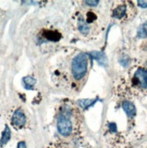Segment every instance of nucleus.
Segmentation results:
<instances>
[{
  "label": "nucleus",
  "instance_id": "f257e3e1",
  "mask_svg": "<svg viewBox=\"0 0 147 148\" xmlns=\"http://www.w3.org/2000/svg\"><path fill=\"white\" fill-rule=\"evenodd\" d=\"M117 92L123 96H143L147 94V67L135 66L117 85Z\"/></svg>",
  "mask_w": 147,
  "mask_h": 148
},
{
  "label": "nucleus",
  "instance_id": "f03ea898",
  "mask_svg": "<svg viewBox=\"0 0 147 148\" xmlns=\"http://www.w3.org/2000/svg\"><path fill=\"white\" fill-rule=\"evenodd\" d=\"M72 23L76 32L84 38H94L101 32V22L98 13L94 7L80 9L75 12Z\"/></svg>",
  "mask_w": 147,
  "mask_h": 148
},
{
  "label": "nucleus",
  "instance_id": "7ed1b4c3",
  "mask_svg": "<svg viewBox=\"0 0 147 148\" xmlns=\"http://www.w3.org/2000/svg\"><path fill=\"white\" fill-rule=\"evenodd\" d=\"M80 112L71 101H66L60 107L57 115V129L63 136L77 134L80 129Z\"/></svg>",
  "mask_w": 147,
  "mask_h": 148
},
{
  "label": "nucleus",
  "instance_id": "20e7f679",
  "mask_svg": "<svg viewBox=\"0 0 147 148\" xmlns=\"http://www.w3.org/2000/svg\"><path fill=\"white\" fill-rule=\"evenodd\" d=\"M135 8L131 2L120 1L114 3L111 9L112 18L118 22H126L135 15Z\"/></svg>",
  "mask_w": 147,
  "mask_h": 148
},
{
  "label": "nucleus",
  "instance_id": "39448f33",
  "mask_svg": "<svg viewBox=\"0 0 147 148\" xmlns=\"http://www.w3.org/2000/svg\"><path fill=\"white\" fill-rule=\"evenodd\" d=\"M89 66V56L86 53H79L72 59L71 75L77 82L82 81L87 75Z\"/></svg>",
  "mask_w": 147,
  "mask_h": 148
},
{
  "label": "nucleus",
  "instance_id": "423d86ee",
  "mask_svg": "<svg viewBox=\"0 0 147 148\" xmlns=\"http://www.w3.org/2000/svg\"><path fill=\"white\" fill-rule=\"evenodd\" d=\"M26 123V117L21 109H17L13 113L11 118V124L16 129H21Z\"/></svg>",
  "mask_w": 147,
  "mask_h": 148
},
{
  "label": "nucleus",
  "instance_id": "0eeeda50",
  "mask_svg": "<svg viewBox=\"0 0 147 148\" xmlns=\"http://www.w3.org/2000/svg\"><path fill=\"white\" fill-rule=\"evenodd\" d=\"M122 108L128 118H135L136 115V109L135 104L130 101H124L122 103Z\"/></svg>",
  "mask_w": 147,
  "mask_h": 148
},
{
  "label": "nucleus",
  "instance_id": "6e6552de",
  "mask_svg": "<svg viewBox=\"0 0 147 148\" xmlns=\"http://www.w3.org/2000/svg\"><path fill=\"white\" fill-rule=\"evenodd\" d=\"M44 37L49 40H53V41H58L62 38V34L57 31H44Z\"/></svg>",
  "mask_w": 147,
  "mask_h": 148
},
{
  "label": "nucleus",
  "instance_id": "1a4fd4ad",
  "mask_svg": "<svg viewBox=\"0 0 147 148\" xmlns=\"http://www.w3.org/2000/svg\"><path fill=\"white\" fill-rule=\"evenodd\" d=\"M10 137H11L10 128L8 126H6L4 131L2 133V136H1V138H0V145H5L8 141L10 140Z\"/></svg>",
  "mask_w": 147,
  "mask_h": 148
},
{
  "label": "nucleus",
  "instance_id": "9d476101",
  "mask_svg": "<svg viewBox=\"0 0 147 148\" xmlns=\"http://www.w3.org/2000/svg\"><path fill=\"white\" fill-rule=\"evenodd\" d=\"M90 56L95 58L97 60V61L101 64V65H104V63H105L106 61V57L105 55H104L103 53H101V52H98V51H93L90 53Z\"/></svg>",
  "mask_w": 147,
  "mask_h": 148
},
{
  "label": "nucleus",
  "instance_id": "9b49d317",
  "mask_svg": "<svg viewBox=\"0 0 147 148\" xmlns=\"http://www.w3.org/2000/svg\"><path fill=\"white\" fill-rule=\"evenodd\" d=\"M23 81H24V84L25 85V88H27V89H32L33 86L36 83V80L34 79L33 76H30V75L25 76L23 79Z\"/></svg>",
  "mask_w": 147,
  "mask_h": 148
},
{
  "label": "nucleus",
  "instance_id": "f8f14e48",
  "mask_svg": "<svg viewBox=\"0 0 147 148\" xmlns=\"http://www.w3.org/2000/svg\"><path fill=\"white\" fill-rule=\"evenodd\" d=\"M137 36L139 38L147 37V22L144 23L137 30Z\"/></svg>",
  "mask_w": 147,
  "mask_h": 148
},
{
  "label": "nucleus",
  "instance_id": "ddd939ff",
  "mask_svg": "<svg viewBox=\"0 0 147 148\" xmlns=\"http://www.w3.org/2000/svg\"><path fill=\"white\" fill-rule=\"evenodd\" d=\"M94 100H80L79 101V105L80 108H83V109H87L89 107H90L91 105H93V104L95 103Z\"/></svg>",
  "mask_w": 147,
  "mask_h": 148
},
{
  "label": "nucleus",
  "instance_id": "4468645a",
  "mask_svg": "<svg viewBox=\"0 0 147 148\" xmlns=\"http://www.w3.org/2000/svg\"><path fill=\"white\" fill-rule=\"evenodd\" d=\"M47 148H70V146L65 143L56 142V143H51Z\"/></svg>",
  "mask_w": 147,
  "mask_h": 148
},
{
  "label": "nucleus",
  "instance_id": "2eb2a0df",
  "mask_svg": "<svg viewBox=\"0 0 147 148\" xmlns=\"http://www.w3.org/2000/svg\"><path fill=\"white\" fill-rule=\"evenodd\" d=\"M84 4L86 5L89 6V7H96L99 4V2L98 1H94V0H88V1H85Z\"/></svg>",
  "mask_w": 147,
  "mask_h": 148
},
{
  "label": "nucleus",
  "instance_id": "dca6fc26",
  "mask_svg": "<svg viewBox=\"0 0 147 148\" xmlns=\"http://www.w3.org/2000/svg\"><path fill=\"white\" fill-rule=\"evenodd\" d=\"M137 5L142 8H146L147 7V0H142V1H138Z\"/></svg>",
  "mask_w": 147,
  "mask_h": 148
},
{
  "label": "nucleus",
  "instance_id": "f3484780",
  "mask_svg": "<svg viewBox=\"0 0 147 148\" xmlns=\"http://www.w3.org/2000/svg\"><path fill=\"white\" fill-rule=\"evenodd\" d=\"M17 148H26V145H25L24 142L21 141L18 143V145H17Z\"/></svg>",
  "mask_w": 147,
  "mask_h": 148
}]
</instances>
